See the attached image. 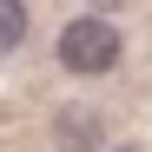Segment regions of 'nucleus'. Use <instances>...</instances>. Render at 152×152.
Segmentation results:
<instances>
[{
  "label": "nucleus",
  "instance_id": "nucleus-1",
  "mask_svg": "<svg viewBox=\"0 0 152 152\" xmlns=\"http://www.w3.org/2000/svg\"><path fill=\"white\" fill-rule=\"evenodd\" d=\"M60 66H66V73H113V66H119V27L99 20V13L66 20V33H60Z\"/></svg>",
  "mask_w": 152,
  "mask_h": 152
},
{
  "label": "nucleus",
  "instance_id": "nucleus-2",
  "mask_svg": "<svg viewBox=\"0 0 152 152\" xmlns=\"http://www.w3.org/2000/svg\"><path fill=\"white\" fill-rule=\"evenodd\" d=\"M53 132H60V152H99V132H106V126H99L93 106H66Z\"/></svg>",
  "mask_w": 152,
  "mask_h": 152
},
{
  "label": "nucleus",
  "instance_id": "nucleus-3",
  "mask_svg": "<svg viewBox=\"0 0 152 152\" xmlns=\"http://www.w3.org/2000/svg\"><path fill=\"white\" fill-rule=\"evenodd\" d=\"M20 40H27V7L20 0H0V53H13Z\"/></svg>",
  "mask_w": 152,
  "mask_h": 152
},
{
  "label": "nucleus",
  "instance_id": "nucleus-4",
  "mask_svg": "<svg viewBox=\"0 0 152 152\" xmlns=\"http://www.w3.org/2000/svg\"><path fill=\"white\" fill-rule=\"evenodd\" d=\"M119 152H132V145H119Z\"/></svg>",
  "mask_w": 152,
  "mask_h": 152
}]
</instances>
